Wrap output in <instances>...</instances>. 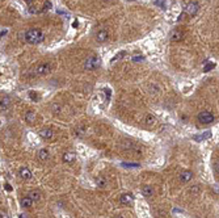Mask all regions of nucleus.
<instances>
[{
	"label": "nucleus",
	"instance_id": "1",
	"mask_svg": "<svg viewBox=\"0 0 219 218\" xmlns=\"http://www.w3.org/2000/svg\"><path fill=\"white\" fill-rule=\"evenodd\" d=\"M45 38V34L41 29H29L25 33V41L30 45H37L39 42H42Z\"/></svg>",
	"mask_w": 219,
	"mask_h": 218
},
{
	"label": "nucleus",
	"instance_id": "2",
	"mask_svg": "<svg viewBox=\"0 0 219 218\" xmlns=\"http://www.w3.org/2000/svg\"><path fill=\"white\" fill-rule=\"evenodd\" d=\"M198 11H200V4H198L197 1H190L186 4V7H185L184 13L188 16H190V17H193V16H195L198 13Z\"/></svg>",
	"mask_w": 219,
	"mask_h": 218
},
{
	"label": "nucleus",
	"instance_id": "3",
	"mask_svg": "<svg viewBox=\"0 0 219 218\" xmlns=\"http://www.w3.org/2000/svg\"><path fill=\"white\" fill-rule=\"evenodd\" d=\"M197 118H198V121H200L201 124H211V122H214L213 113H210V112H207V110L201 112V113L197 116Z\"/></svg>",
	"mask_w": 219,
	"mask_h": 218
},
{
	"label": "nucleus",
	"instance_id": "4",
	"mask_svg": "<svg viewBox=\"0 0 219 218\" xmlns=\"http://www.w3.org/2000/svg\"><path fill=\"white\" fill-rule=\"evenodd\" d=\"M100 65V58L98 57H89L87 61H85V70H93V68H96L97 66Z\"/></svg>",
	"mask_w": 219,
	"mask_h": 218
},
{
	"label": "nucleus",
	"instance_id": "5",
	"mask_svg": "<svg viewBox=\"0 0 219 218\" xmlns=\"http://www.w3.org/2000/svg\"><path fill=\"white\" fill-rule=\"evenodd\" d=\"M39 135H41V138H44V139H51L53 137H54V130L50 128H45L42 129L41 131H39Z\"/></svg>",
	"mask_w": 219,
	"mask_h": 218
},
{
	"label": "nucleus",
	"instance_id": "6",
	"mask_svg": "<svg viewBox=\"0 0 219 218\" xmlns=\"http://www.w3.org/2000/svg\"><path fill=\"white\" fill-rule=\"evenodd\" d=\"M50 71V65L49 63H41L36 67V74L37 75H45Z\"/></svg>",
	"mask_w": 219,
	"mask_h": 218
},
{
	"label": "nucleus",
	"instance_id": "7",
	"mask_svg": "<svg viewBox=\"0 0 219 218\" xmlns=\"http://www.w3.org/2000/svg\"><path fill=\"white\" fill-rule=\"evenodd\" d=\"M63 162L64 163H67V164H71V163H74V162L76 160V154L75 153H72V151H68V153H64L63 154Z\"/></svg>",
	"mask_w": 219,
	"mask_h": 218
},
{
	"label": "nucleus",
	"instance_id": "8",
	"mask_svg": "<svg viewBox=\"0 0 219 218\" xmlns=\"http://www.w3.org/2000/svg\"><path fill=\"white\" fill-rule=\"evenodd\" d=\"M132 201H134V196L131 193H125L119 197V202L124 204V205H130Z\"/></svg>",
	"mask_w": 219,
	"mask_h": 218
},
{
	"label": "nucleus",
	"instance_id": "9",
	"mask_svg": "<svg viewBox=\"0 0 219 218\" xmlns=\"http://www.w3.org/2000/svg\"><path fill=\"white\" fill-rule=\"evenodd\" d=\"M192 177H193V172L192 171H182L180 174V180L182 183H189L192 180Z\"/></svg>",
	"mask_w": 219,
	"mask_h": 218
},
{
	"label": "nucleus",
	"instance_id": "10",
	"mask_svg": "<svg viewBox=\"0 0 219 218\" xmlns=\"http://www.w3.org/2000/svg\"><path fill=\"white\" fill-rule=\"evenodd\" d=\"M20 177H21V179H24V180H29L32 177V171L29 170L28 167L21 168V170H20Z\"/></svg>",
	"mask_w": 219,
	"mask_h": 218
},
{
	"label": "nucleus",
	"instance_id": "11",
	"mask_svg": "<svg viewBox=\"0 0 219 218\" xmlns=\"http://www.w3.org/2000/svg\"><path fill=\"white\" fill-rule=\"evenodd\" d=\"M182 36H184V34H182L181 30H177V29H175V30H172V33H171V41H173V42L181 41Z\"/></svg>",
	"mask_w": 219,
	"mask_h": 218
},
{
	"label": "nucleus",
	"instance_id": "12",
	"mask_svg": "<svg viewBox=\"0 0 219 218\" xmlns=\"http://www.w3.org/2000/svg\"><path fill=\"white\" fill-rule=\"evenodd\" d=\"M96 39H97V42H105L108 39V32L107 30H98L97 34H96Z\"/></svg>",
	"mask_w": 219,
	"mask_h": 218
},
{
	"label": "nucleus",
	"instance_id": "13",
	"mask_svg": "<svg viewBox=\"0 0 219 218\" xmlns=\"http://www.w3.org/2000/svg\"><path fill=\"white\" fill-rule=\"evenodd\" d=\"M1 103H0V110H5V109H8V107H9V104H11V99H9L8 96H3L1 97Z\"/></svg>",
	"mask_w": 219,
	"mask_h": 218
},
{
	"label": "nucleus",
	"instance_id": "14",
	"mask_svg": "<svg viewBox=\"0 0 219 218\" xmlns=\"http://www.w3.org/2000/svg\"><path fill=\"white\" fill-rule=\"evenodd\" d=\"M142 194H143L144 197H151L154 196V188L151 185H144L143 189H142Z\"/></svg>",
	"mask_w": 219,
	"mask_h": 218
},
{
	"label": "nucleus",
	"instance_id": "15",
	"mask_svg": "<svg viewBox=\"0 0 219 218\" xmlns=\"http://www.w3.org/2000/svg\"><path fill=\"white\" fill-rule=\"evenodd\" d=\"M33 202H34V201H33L29 196H26V197H24V199L21 200V206H22V208H26V209H28V208H30V206L33 205Z\"/></svg>",
	"mask_w": 219,
	"mask_h": 218
},
{
	"label": "nucleus",
	"instance_id": "16",
	"mask_svg": "<svg viewBox=\"0 0 219 218\" xmlns=\"http://www.w3.org/2000/svg\"><path fill=\"white\" fill-rule=\"evenodd\" d=\"M38 159L42 160V162H45V160L49 159V151L46 150V148H42V150L38 151Z\"/></svg>",
	"mask_w": 219,
	"mask_h": 218
},
{
	"label": "nucleus",
	"instance_id": "17",
	"mask_svg": "<svg viewBox=\"0 0 219 218\" xmlns=\"http://www.w3.org/2000/svg\"><path fill=\"white\" fill-rule=\"evenodd\" d=\"M210 137H211V131H205V133L201 134V135H194L193 139L194 141H203V139H209Z\"/></svg>",
	"mask_w": 219,
	"mask_h": 218
},
{
	"label": "nucleus",
	"instance_id": "18",
	"mask_svg": "<svg viewBox=\"0 0 219 218\" xmlns=\"http://www.w3.org/2000/svg\"><path fill=\"white\" fill-rule=\"evenodd\" d=\"M96 184H97V187H100V188H105L108 185V180L105 179L104 176H100V177L96 179Z\"/></svg>",
	"mask_w": 219,
	"mask_h": 218
},
{
	"label": "nucleus",
	"instance_id": "19",
	"mask_svg": "<svg viewBox=\"0 0 219 218\" xmlns=\"http://www.w3.org/2000/svg\"><path fill=\"white\" fill-rule=\"evenodd\" d=\"M25 120L28 122H34V120H36V112L28 110V112H26V114H25Z\"/></svg>",
	"mask_w": 219,
	"mask_h": 218
},
{
	"label": "nucleus",
	"instance_id": "20",
	"mask_svg": "<svg viewBox=\"0 0 219 218\" xmlns=\"http://www.w3.org/2000/svg\"><path fill=\"white\" fill-rule=\"evenodd\" d=\"M28 196L30 197V199H32L33 201H34V202H36V201H38L39 199H41V193H39L38 191H32V192H29Z\"/></svg>",
	"mask_w": 219,
	"mask_h": 218
},
{
	"label": "nucleus",
	"instance_id": "21",
	"mask_svg": "<svg viewBox=\"0 0 219 218\" xmlns=\"http://www.w3.org/2000/svg\"><path fill=\"white\" fill-rule=\"evenodd\" d=\"M155 122H156V118H155L154 114H147V116H146V124H147L148 126L155 125Z\"/></svg>",
	"mask_w": 219,
	"mask_h": 218
},
{
	"label": "nucleus",
	"instance_id": "22",
	"mask_svg": "<svg viewBox=\"0 0 219 218\" xmlns=\"http://www.w3.org/2000/svg\"><path fill=\"white\" fill-rule=\"evenodd\" d=\"M126 55V51H119L117 55H114L113 57V59H112V62H115V61H119V59H122Z\"/></svg>",
	"mask_w": 219,
	"mask_h": 218
},
{
	"label": "nucleus",
	"instance_id": "23",
	"mask_svg": "<svg viewBox=\"0 0 219 218\" xmlns=\"http://www.w3.org/2000/svg\"><path fill=\"white\" fill-rule=\"evenodd\" d=\"M200 191H201V185H200V184H197V185H194L190 189V193L192 194H198V193H200Z\"/></svg>",
	"mask_w": 219,
	"mask_h": 218
},
{
	"label": "nucleus",
	"instance_id": "24",
	"mask_svg": "<svg viewBox=\"0 0 219 218\" xmlns=\"http://www.w3.org/2000/svg\"><path fill=\"white\" fill-rule=\"evenodd\" d=\"M131 61L132 62H143L144 61V57H143V55H132Z\"/></svg>",
	"mask_w": 219,
	"mask_h": 218
},
{
	"label": "nucleus",
	"instance_id": "25",
	"mask_svg": "<svg viewBox=\"0 0 219 218\" xmlns=\"http://www.w3.org/2000/svg\"><path fill=\"white\" fill-rule=\"evenodd\" d=\"M214 67H215V65H214V63H209V65H206V66H205L203 71H205V72H209V71L211 70V68H214Z\"/></svg>",
	"mask_w": 219,
	"mask_h": 218
},
{
	"label": "nucleus",
	"instance_id": "26",
	"mask_svg": "<svg viewBox=\"0 0 219 218\" xmlns=\"http://www.w3.org/2000/svg\"><path fill=\"white\" fill-rule=\"evenodd\" d=\"M213 168H214L215 174H218V175H219V162H215L214 166H213Z\"/></svg>",
	"mask_w": 219,
	"mask_h": 218
},
{
	"label": "nucleus",
	"instance_id": "27",
	"mask_svg": "<svg viewBox=\"0 0 219 218\" xmlns=\"http://www.w3.org/2000/svg\"><path fill=\"white\" fill-rule=\"evenodd\" d=\"M53 110H54V113H59V105H54Z\"/></svg>",
	"mask_w": 219,
	"mask_h": 218
},
{
	"label": "nucleus",
	"instance_id": "28",
	"mask_svg": "<svg viewBox=\"0 0 219 218\" xmlns=\"http://www.w3.org/2000/svg\"><path fill=\"white\" fill-rule=\"evenodd\" d=\"M45 5H46V9H50V8H51V3H50V1H49V0H46Z\"/></svg>",
	"mask_w": 219,
	"mask_h": 218
},
{
	"label": "nucleus",
	"instance_id": "29",
	"mask_svg": "<svg viewBox=\"0 0 219 218\" xmlns=\"http://www.w3.org/2000/svg\"><path fill=\"white\" fill-rule=\"evenodd\" d=\"M72 26H74V28H78V21H74V22H72Z\"/></svg>",
	"mask_w": 219,
	"mask_h": 218
},
{
	"label": "nucleus",
	"instance_id": "30",
	"mask_svg": "<svg viewBox=\"0 0 219 218\" xmlns=\"http://www.w3.org/2000/svg\"><path fill=\"white\" fill-rule=\"evenodd\" d=\"M29 95H30V97H32V99H37V95H33L32 92H30V93H29Z\"/></svg>",
	"mask_w": 219,
	"mask_h": 218
},
{
	"label": "nucleus",
	"instance_id": "31",
	"mask_svg": "<svg viewBox=\"0 0 219 218\" xmlns=\"http://www.w3.org/2000/svg\"><path fill=\"white\" fill-rule=\"evenodd\" d=\"M5 189H7V191H11V187H9L8 184H5Z\"/></svg>",
	"mask_w": 219,
	"mask_h": 218
},
{
	"label": "nucleus",
	"instance_id": "32",
	"mask_svg": "<svg viewBox=\"0 0 219 218\" xmlns=\"http://www.w3.org/2000/svg\"><path fill=\"white\" fill-rule=\"evenodd\" d=\"M5 33H7V29H4V30H1V37L5 34Z\"/></svg>",
	"mask_w": 219,
	"mask_h": 218
}]
</instances>
